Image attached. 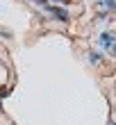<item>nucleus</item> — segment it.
I'll list each match as a JSON object with an SVG mask.
<instances>
[{
  "instance_id": "obj_4",
  "label": "nucleus",
  "mask_w": 116,
  "mask_h": 125,
  "mask_svg": "<svg viewBox=\"0 0 116 125\" xmlns=\"http://www.w3.org/2000/svg\"><path fill=\"white\" fill-rule=\"evenodd\" d=\"M89 59H91V64H96V62H100V55H98V52H91Z\"/></svg>"
},
{
  "instance_id": "obj_3",
  "label": "nucleus",
  "mask_w": 116,
  "mask_h": 125,
  "mask_svg": "<svg viewBox=\"0 0 116 125\" xmlns=\"http://www.w3.org/2000/svg\"><path fill=\"white\" fill-rule=\"evenodd\" d=\"M98 7H100V9H116V2H114V0H100Z\"/></svg>"
},
{
  "instance_id": "obj_2",
  "label": "nucleus",
  "mask_w": 116,
  "mask_h": 125,
  "mask_svg": "<svg viewBox=\"0 0 116 125\" xmlns=\"http://www.w3.org/2000/svg\"><path fill=\"white\" fill-rule=\"evenodd\" d=\"M46 9H48L50 14H55V18H59V21H68V14H66V9H62V7H55V5H48Z\"/></svg>"
},
{
  "instance_id": "obj_1",
  "label": "nucleus",
  "mask_w": 116,
  "mask_h": 125,
  "mask_svg": "<svg viewBox=\"0 0 116 125\" xmlns=\"http://www.w3.org/2000/svg\"><path fill=\"white\" fill-rule=\"evenodd\" d=\"M98 41H100V46L105 48V52H109V50L116 46V34L114 32H103L98 36Z\"/></svg>"
},
{
  "instance_id": "obj_5",
  "label": "nucleus",
  "mask_w": 116,
  "mask_h": 125,
  "mask_svg": "<svg viewBox=\"0 0 116 125\" xmlns=\"http://www.w3.org/2000/svg\"><path fill=\"white\" fill-rule=\"evenodd\" d=\"M109 55H112V57H116V46H114V48L109 50Z\"/></svg>"
}]
</instances>
